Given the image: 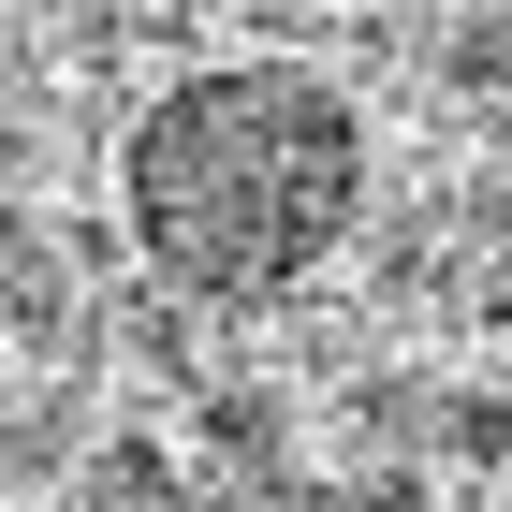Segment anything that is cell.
<instances>
[{
    "mask_svg": "<svg viewBox=\"0 0 512 512\" xmlns=\"http://www.w3.org/2000/svg\"><path fill=\"white\" fill-rule=\"evenodd\" d=\"M352 512H439V483H425V469H366Z\"/></svg>",
    "mask_w": 512,
    "mask_h": 512,
    "instance_id": "4",
    "label": "cell"
},
{
    "mask_svg": "<svg viewBox=\"0 0 512 512\" xmlns=\"http://www.w3.org/2000/svg\"><path fill=\"white\" fill-rule=\"evenodd\" d=\"M439 454H469V469H512V395H454V410H439Z\"/></svg>",
    "mask_w": 512,
    "mask_h": 512,
    "instance_id": "1",
    "label": "cell"
},
{
    "mask_svg": "<svg viewBox=\"0 0 512 512\" xmlns=\"http://www.w3.org/2000/svg\"><path fill=\"white\" fill-rule=\"evenodd\" d=\"M205 439H220V454H235L249 483H278V410H264V395H235V410H220Z\"/></svg>",
    "mask_w": 512,
    "mask_h": 512,
    "instance_id": "3",
    "label": "cell"
},
{
    "mask_svg": "<svg viewBox=\"0 0 512 512\" xmlns=\"http://www.w3.org/2000/svg\"><path fill=\"white\" fill-rule=\"evenodd\" d=\"M103 498L118 512H176V454H161V439H118V454H103Z\"/></svg>",
    "mask_w": 512,
    "mask_h": 512,
    "instance_id": "2",
    "label": "cell"
}]
</instances>
